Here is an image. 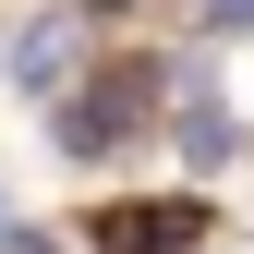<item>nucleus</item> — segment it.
Wrapping results in <instances>:
<instances>
[{"instance_id": "nucleus-1", "label": "nucleus", "mask_w": 254, "mask_h": 254, "mask_svg": "<svg viewBox=\"0 0 254 254\" xmlns=\"http://www.w3.org/2000/svg\"><path fill=\"white\" fill-rule=\"evenodd\" d=\"M157 97V73H133V85H97V97H73L61 85V157H109L121 133H133V109Z\"/></svg>"}, {"instance_id": "nucleus-2", "label": "nucleus", "mask_w": 254, "mask_h": 254, "mask_svg": "<svg viewBox=\"0 0 254 254\" xmlns=\"http://www.w3.org/2000/svg\"><path fill=\"white\" fill-rule=\"evenodd\" d=\"M97 242H109V254H194V242H206V206H194V194H170V206H109Z\"/></svg>"}, {"instance_id": "nucleus-3", "label": "nucleus", "mask_w": 254, "mask_h": 254, "mask_svg": "<svg viewBox=\"0 0 254 254\" xmlns=\"http://www.w3.org/2000/svg\"><path fill=\"white\" fill-rule=\"evenodd\" d=\"M73 49H85V37H73V12H37V24L12 37V85H24V97L49 109L61 85H73Z\"/></svg>"}, {"instance_id": "nucleus-4", "label": "nucleus", "mask_w": 254, "mask_h": 254, "mask_svg": "<svg viewBox=\"0 0 254 254\" xmlns=\"http://www.w3.org/2000/svg\"><path fill=\"white\" fill-rule=\"evenodd\" d=\"M182 157H194V170H218V157H242V133H230V109L206 97V73H194V97H182Z\"/></svg>"}, {"instance_id": "nucleus-5", "label": "nucleus", "mask_w": 254, "mask_h": 254, "mask_svg": "<svg viewBox=\"0 0 254 254\" xmlns=\"http://www.w3.org/2000/svg\"><path fill=\"white\" fill-rule=\"evenodd\" d=\"M206 24H218V37H230V24H254V0H206Z\"/></svg>"}, {"instance_id": "nucleus-6", "label": "nucleus", "mask_w": 254, "mask_h": 254, "mask_svg": "<svg viewBox=\"0 0 254 254\" xmlns=\"http://www.w3.org/2000/svg\"><path fill=\"white\" fill-rule=\"evenodd\" d=\"M85 12H133V0H85Z\"/></svg>"}, {"instance_id": "nucleus-7", "label": "nucleus", "mask_w": 254, "mask_h": 254, "mask_svg": "<svg viewBox=\"0 0 254 254\" xmlns=\"http://www.w3.org/2000/svg\"><path fill=\"white\" fill-rule=\"evenodd\" d=\"M0 242H12V218H0Z\"/></svg>"}]
</instances>
